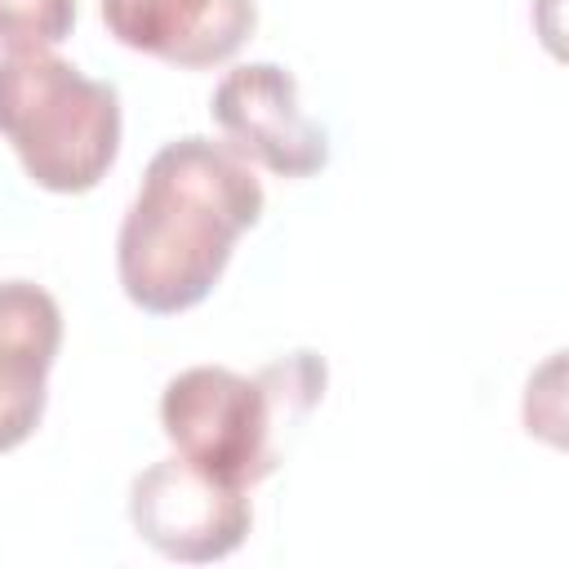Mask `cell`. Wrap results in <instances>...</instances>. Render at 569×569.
I'll use <instances>...</instances> for the list:
<instances>
[{"instance_id": "7a4b0ae2", "label": "cell", "mask_w": 569, "mask_h": 569, "mask_svg": "<svg viewBox=\"0 0 569 569\" xmlns=\"http://www.w3.org/2000/svg\"><path fill=\"white\" fill-rule=\"evenodd\" d=\"M325 396V360L316 351L280 356L253 378L222 365H191L160 396V427L178 458L249 489L267 480L289 431Z\"/></svg>"}, {"instance_id": "3957f363", "label": "cell", "mask_w": 569, "mask_h": 569, "mask_svg": "<svg viewBox=\"0 0 569 569\" xmlns=\"http://www.w3.org/2000/svg\"><path fill=\"white\" fill-rule=\"evenodd\" d=\"M0 133L36 187L80 196L120 151V93L49 49L9 53L0 58Z\"/></svg>"}, {"instance_id": "ba28073f", "label": "cell", "mask_w": 569, "mask_h": 569, "mask_svg": "<svg viewBox=\"0 0 569 569\" xmlns=\"http://www.w3.org/2000/svg\"><path fill=\"white\" fill-rule=\"evenodd\" d=\"M76 0H0V49L40 53L71 36Z\"/></svg>"}, {"instance_id": "6da1fadb", "label": "cell", "mask_w": 569, "mask_h": 569, "mask_svg": "<svg viewBox=\"0 0 569 569\" xmlns=\"http://www.w3.org/2000/svg\"><path fill=\"white\" fill-rule=\"evenodd\" d=\"M262 218V182L249 160L213 138L164 142L116 236V271L133 307L191 311L222 280L236 240Z\"/></svg>"}, {"instance_id": "5b68a950", "label": "cell", "mask_w": 569, "mask_h": 569, "mask_svg": "<svg viewBox=\"0 0 569 569\" xmlns=\"http://www.w3.org/2000/svg\"><path fill=\"white\" fill-rule=\"evenodd\" d=\"M209 111L231 151L280 178H311L329 164V133L302 111L293 71L276 62H244L227 71Z\"/></svg>"}, {"instance_id": "8992f818", "label": "cell", "mask_w": 569, "mask_h": 569, "mask_svg": "<svg viewBox=\"0 0 569 569\" xmlns=\"http://www.w3.org/2000/svg\"><path fill=\"white\" fill-rule=\"evenodd\" d=\"M107 31L173 67L227 62L258 22L253 0H102Z\"/></svg>"}, {"instance_id": "277c9868", "label": "cell", "mask_w": 569, "mask_h": 569, "mask_svg": "<svg viewBox=\"0 0 569 569\" xmlns=\"http://www.w3.org/2000/svg\"><path fill=\"white\" fill-rule=\"evenodd\" d=\"M129 520L147 547L182 565L231 556L249 525V493L187 458H160L129 485Z\"/></svg>"}, {"instance_id": "52a82bcc", "label": "cell", "mask_w": 569, "mask_h": 569, "mask_svg": "<svg viewBox=\"0 0 569 569\" xmlns=\"http://www.w3.org/2000/svg\"><path fill=\"white\" fill-rule=\"evenodd\" d=\"M62 342L58 302L31 280L0 284V453L18 449L44 418V378Z\"/></svg>"}]
</instances>
